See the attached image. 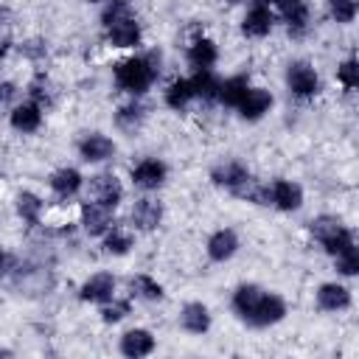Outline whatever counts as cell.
I'll return each instance as SVG.
<instances>
[{"label": "cell", "mask_w": 359, "mask_h": 359, "mask_svg": "<svg viewBox=\"0 0 359 359\" xmlns=\"http://www.w3.org/2000/svg\"><path fill=\"white\" fill-rule=\"evenodd\" d=\"M160 76V53H137V56H126L115 65L112 79L118 84V90H123L132 98H140L151 90V84Z\"/></svg>", "instance_id": "1"}, {"label": "cell", "mask_w": 359, "mask_h": 359, "mask_svg": "<svg viewBox=\"0 0 359 359\" xmlns=\"http://www.w3.org/2000/svg\"><path fill=\"white\" fill-rule=\"evenodd\" d=\"M309 230H311V236L320 241V247H323L331 258L356 244V241H353V233H351L337 216H328V213L311 219V222H309Z\"/></svg>", "instance_id": "2"}, {"label": "cell", "mask_w": 359, "mask_h": 359, "mask_svg": "<svg viewBox=\"0 0 359 359\" xmlns=\"http://www.w3.org/2000/svg\"><path fill=\"white\" fill-rule=\"evenodd\" d=\"M84 188H87V199H93V202H98L109 210H115L123 202V182L115 174L101 171V174L84 180Z\"/></svg>", "instance_id": "3"}, {"label": "cell", "mask_w": 359, "mask_h": 359, "mask_svg": "<svg viewBox=\"0 0 359 359\" xmlns=\"http://www.w3.org/2000/svg\"><path fill=\"white\" fill-rule=\"evenodd\" d=\"M283 317H286V300H283L280 294L264 289V294H261V300L255 303V309L244 317V325H250V328H272V325H278Z\"/></svg>", "instance_id": "4"}, {"label": "cell", "mask_w": 359, "mask_h": 359, "mask_svg": "<svg viewBox=\"0 0 359 359\" xmlns=\"http://www.w3.org/2000/svg\"><path fill=\"white\" fill-rule=\"evenodd\" d=\"M129 180H132L135 188H140V191H146V194H149V191H157V188H163L165 180H168V165H165V160H160V157H143V160H137V163L132 165Z\"/></svg>", "instance_id": "5"}, {"label": "cell", "mask_w": 359, "mask_h": 359, "mask_svg": "<svg viewBox=\"0 0 359 359\" xmlns=\"http://www.w3.org/2000/svg\"><path fill=\"white\" fill-rule=\"evenodd\" d=\"M266 205H272L280 213H294L303 208V188L294 180H272L266 182Z\"/></svg>", "instance_id": "6"}, {"label": "cell", "mask_w": 359, "mask_h": 359, "mask_svg": "<svg viewBox=\"0 0 359 359\" xmlns=\"http://www.w3.org/2000/svg\"><path fill=\"white\" fill-rule=\"evenodd\" d=\"M286 90L294 98H314L320 93V76L309 62H289L286 67Z\"/></svg>", "instance_id": "7"}, {"label": "cell", "mask_w": 359, "mask_h": 359, "mask_svg": "<svg viewBox=\"0 0 359 359\" xmlns=\"http://www.w3.org/2000/svg\"><path fill=\"white\" fill-rule=\"evenodd\" d=\"M104 34H107V42L112 48H121V50H132V48H137L143 42V28H140L135 11L121 17V20H115V22H109V25H104Z\"/></svg>", "instance_id": "8"}, {"label": "cell", "mask_w": 359, "mask_h": 359, "mask_svg": "<svg viewBox=\"0 0 359 359\" xmlns=\"http://www.w3.org/2000/svg\"><path fill=\"white\" fill-rule=\"evenodd\" d=\"M76 149H79V157H81L84 163H90V165L107 163V160H112L115 151H118L115 140H112L109 135H104V132H87V135L79 140Z\"/></svg>", "instance_id": "9"}, {"label": "cell", "mask_w": 359, "mask_h": 359, "mask_svg": "<svg viewBox=\"0 0 359 359\" xmlns=\"http://www.w3.org/2000/svg\"><path fill=\"white\" fill-rule=\"evenodd\" d=\"M112 213H115V210H109V208H104V205L87 199V202H81V208H79V224H81V230H84L87 236L101 238V236L115 224V216H112Z\"/></svg>", "instance_id": "10"}, {"label": "cell", "mask_w": 359, "mask_h": 359, "mask_svg": "<svg viewBox=\"0 0 359 359\" xmlns=\"http://www.w3.org/2000/svg\"><path fill=\"white\" fill-rule=\"evenodd\" d=\"M163 222V205L151 196H140L135 199L132 210H129V227L132 230H140V233H151L157 230Z\"/></svg>", "instance_id": "11"}, {"label": "cell", "mask_w": 359, "mask_h": 359, "mask_svg": "<svg viewBox=\"0 0 359 359\" xmlns=\"http://www.w3.org/2000/svg\"><path fill=\"white\" fill-rule=\"evenodd\" d=\"M275 28V11L272 6H261V3H252L247 8V14L241 17V34L250 36V39H264L269 36Z\"/></svg>", "instance_id": "12"}, {"label": "cell", "mask_w": 359, "mask_h": 359, "mask_svg": "<svg viewBox=\"0 0 359 359\" xmlns=\"http://www.w3.org/2000/svg\"><path fill=\"white\" fill-rule=\"evenodd\" d=\"M272 104H275V98H272L269 90H264V87H252V84H250L247 93H244V98L238 101L236 112H238L241 121L255 123V121H261V118L272 109Z\"/></svg>", "instance_id": "13"}, {"label": "cell", "mask_w": 359, "mask_h": 359, "mask_svg": "<svg viewBox=\"0 0 359 359\" xmlns=\"http://www.w3.org/2000/svg\"><path fill=\"white\" fill-rule=\"evenodd\" d=\"M238 247H241V241H238V233H236L233 227H219V230H213V233L208 236V241H205V252H208V258H210L213 264L230 261V258L238 252Z\"/></svg>", "instance_id": "14"}, {"label": "cell", "mask_w": 359, "mask_h": 359, "mask_svg": "<svg viewBox=\"0 0 359 359\" xmlns=\"http://www.w3.org/2000/svg\"><path fill=\"white\" fill-rule=\"evenodd\" d=\"M115 289H118V280H115L112 272H95V275H90V278L79 286V297H81L84 303L101 306V303H107V300L115 297Z\"/></svg>", "instance_id": "15"}, {"label": "cell", "mask_w": 359, "mask_h": 359, "mask_svg": "<svg viewBox=\"0 0 359 359\" xmlns=\"http://www.w3.org/2000/svg\"><path fill=\"white\" fill-rule=\"evenodd\" d=\"M210 325H213V314H210V309L202 300H191V303H185L180 309V328L185 334L202 337V334L210 331Z\"/></svg>", "instance_id": "16"}, {"label": "cell", "mask_w": 359, "mask_h": 359, "mask_svg": "<svg viewBox=\"0 0 359 359\" xmlns=\"http://www.w3.org/2000/svg\"><path fill=\"white\" fill-rule=\"evenodd\" d=\"M154 348H157V339H154V334H151L149 328H140V325H135V328H126V331L121 334V342H118V351H121L123 356H129V359H140V356H149Z\"/></svg>", "instance_id": "17"}, {"label": "cell", "mask_w": 359, "mask_h": 359, "mask_svg": "<svg viewBox=\"0 0 359 359\" xmlns=\"http://www.w3.org/2000/svg\"><path fill=\"white\" fill-rule=\"evenodd\" d=\"M42 118H45V109L39 104H34L31 98L22 101V104H14L11 112H8V123L20 135H34L42 126Z\"/></svg>", "instance_id": "18"}, {"label": "cell", "mask_w": 359, "mask_h": 359, "mask_svg": "<svg viewBox=\"0 0 359 359\" xmlns=\"http://www.w3.org/2000/svg\"><path fill=\"white\" fill-rule=\"evenodd\" d=\"M48 185H50V191H53L59 199H73V196L81 194V188H84V177H81L79 168H73V165H62V168H56V171L50 174Z\"/></svg>", "instance_id": "19"}, {"label": "cell", "mask_w": 359, "mask_h": 359, "mask_svg": "<svg viewBox=\"0 0 359 359\" xmlns=\"http://www.w3.org/2000/svg\"><path fill=\"white\" fill-rule=\"evenodd\" d=\"M314 297H317V306L323 311H345V309H351V289L345 283H337V280L320 283Z\"/></svg>", "instance_id": "20"}, {"label": "cell", "mask_w": 359, "mask_h": 359, "mask_svg": "<svg viewBox=\"0 0 359 359\" xmlns=\"http://www.w3.org/2000/svg\"><path fill=\"white\" fill-rule=\"evenodd\" d=\"M188 65L194 70H213V65L219 62V48L210 36H196L191 45H188V53H185Z\"/></svg>", "instance_id": "21"}, {"label": "cell", "mask_w": 359, "mask_h": 359, "mask_svg": "<svg viewBox=\"0 0 359 359\" xmlns=\"http://www.w3.org/2000/svg\"><path fill=\"white\" fill-rule=\"evenodd\" d=\"M289 34H303L309 28V0H278L275 3Z\"/></svg>", "instance_id": "22"}, {"label": "cell", "mask_w": 359, "mask_h": 359, "mask_svg": "<svg viewBox=\"0 0 359 359\" xmlns=\"http://www.w3.org/2000/svg\"><path fill=\"white\" fill-rule=\"evenodd\" d=\"M250 87V79L247 76H227V79H219V90H216V101L224 104V107H238V101L244 98Z\"/></svg>", "instance_id": "23"}, {"label": "cell", "mask_w": 359, "mask_h": 359, "mask_svg": "<svg viewBox=\"0 0 359 359\" xmlns=\"http://www.w3.org/2000/svg\"><path fill=\"white\" fill-rule=\"evenodd\" d=\"M101 247H104V252H107V255L121 258V255H129V250L135 247V238H132V233H129V230H123V227L112 224V227L101 236Z\"/></svg>", "instance_id": "24"}, {"label": "cell", "mask_w": 359, "mask_h": 359, "mask_svg": "<svg viewBox=\"0 0 359 359\" xmlns=\"http://www.w3.org/2000/svg\"><path fill=\"white\" fill-rule=\"evenodd\" d=\"M14 205H17V216L25 222V224H39V219H42V210H45V202H42V196H36L34 191H20L17 194V199H14Z\"/></svg>", "instance_id": "25"}, {"label": "cell", "mask_w": 359, "mask_h": 359, "mask_svg": "<svg viewBox=\"0 0 359 359\" xmlns=\"http://www.w3.org/2000/svg\"><path fill=\"white\" fill-rule=\"evenodd\" d=\"M163 101L165 107L171 109H185L191 101H194V87H191V79H174L165 90H163Z\"/></svg>", "instance_id": "26"}, {"label": "cell", "mask_w": 359, "mask_h": 359, "mask_svg": "<svg viewBox=\"0 0 359 359\" xmlns=\"http://www.w3.org/2000/svg\"><path fill=\"white\" fill-rule=\"evenodd\" d=\"M129 289H132V297H140V300H149V303H154V300H163V297H165L163 283H160L157 278L146 275V272L135 275V278L129 280Z\"/></svg>", "instance_id": "27"}, {"label": "cell", "mask_w": 359, "mask_h": 359, "mask_svg": "<svg viewBox=\"0 0 359 359\" xmlns=\"http://www.w3.org/2000/svg\"><path fill=\"white\" fill-rule=\"evenodd\" d=\"M191 79V87H194V101H216V90H219V79L213 76V70H194Z\"/></svg>", "instance_id": "28"}, {"label": "cell", "mask_w": 359, "mask_h": 359, "mask_svg": "<svg viewBox=\"0 0 359 359\" xmlns=\"http://www.w3.org/2000/svg\"><path fill=\"white\" fill-rule=\"evenodd\" d=\"M143 121H146V109H143V104H140L137 98H132L129 104H123V107L115 112V123H118V129H123V132H137Z\"/></svg>", "instance_id": "29"}, {"label": "cell", "mask_w": 359, "mask_h": 359, "mask_svg": "<svg viewBox=\"0 0 359 359\" xmlns=\"http://www.w3.org/2000/svg\"><path fill=\"white\" fill-rule=\"evenodd\" d=\"M129 311H132V303L129 300H123V297H112V300H107V303H101V320L107 323V325H115V323H121V320H126L129 317Z\"/></svg>", "instance_id": "30"}, {"label": "cell", "mask_w": 359, "mask_h": 359, "mask_svg": "<svg viewBox=\"0 0 359 359\" xmlns=\"http://www.w3.org/2000/svg\"><path fill=\"white\" fill-rule=\"evenodd\" d=\"M328 14L334 22L348 25L356 20V0H328Z\"/></svg>", "instance_id": "31"}, {"label": "cell", "mask_w": 359, "mask_h": 359, "mask_svg": "<svg viewBox=\"0 0 359 359\" xmlns=\"http://www.w3.org/2000/svg\"><path fill=\"white\" fill-rule=\"evenodd\" d=\"M334 264H337V272L342 278H353L359 272V252H356V244L342 250L339 255H334Z\"/></svg>", "instance_id": "32"}, {"label": "cell", "mask_w": 359, "mask_h": 359, "mask_svg": "<svg viewBox=\"0 0 359 359\" xmlns=\"http://www.w3.org/2000/svg\"><path fill=\"white\" fill-rule=\"evenodd\" d=\"M337 81H339L345 90H356V87H359V65H356L353 56L345 59V62L337 67Z\"/></svg>", "instance_id": "33"}, {"label": "cell", "mask_w": 359, "mask_h": 359, "mask_svg": "<svg viewBox=\"0 0 359 359\" xmlns=\"http://www.w3.org/2000/svg\"><path fill=\"white\" fill-rule=\"evenodd\" d=\"M132 14V3L129 0H107L104 3V11H101V25H109L121 17Z\"/></svg>", "instance_id": "34"}, {"label": "cell", "mask_w": 359, "mask_h": 359, "mask_svg": "<svg viewBox=\"0 0 359 359\" xmlns=\"http://www.w3.org/2000/svg\"><path fill=\"white\" fill-rule=\"evenodd\" d=\"M28 98H31L34 104H39L42 109H48V107H50V87H48V81H45V79H36V81L28 87Z\"/></svg>", "instance_id": "35"}, {"label": "cell", "mask_w": 359, "mask_h": 359, "mask_svg": "<svg viewBox=\"0 0 359 359\" xmlns=\"http://www.w3.org/2000/svg\"><path fill=\"white\" fill-rule=\"evenodd\" d=\"M17 98V87L11 81H0V107L3 104H11Z\"/></svg>", "instance_id": "36"}, {"label": "cell", "mask_w": 359, "mask_h": 359, "mask_svg": "<svg viewBox=\"0 0 359 359\" xmlns=\"http://www.w3.org/2000/svg\"><path fill=\"white\" fill-rule=\"evenodd\" d=\"M3 272H6V252L0 250V275H3Z\"/></svg>", "instance_id": "37"}, {"label": "cell", "mask_w": 359, "mask_h": 359, "mask_svg": "<svg viewBox=\"0 0 359 359\" xmlns=\"http://www.w3.org/2000/svg\"><path fill=\"white\" fill-rule=\"evenodd\" d=\"M255 3H261V6H275L278 0H255Z\"/></svg>", "instance_id": "38"}, {"label": "cell", "mask_w": 359, "mask_h": 359, "mask_svg": "<svg viewBox=\"0 0 359 359\" xmlns=\"http://www.w3.org/2000/svg\"><path fill=\"white\" fill-rule=\"evenodd\" d=\"M8 353H11V351H6V348H0V356H8Z\"/></svg>", "instance_id": "39"}, {"label": "cell", "mask_w": 359, "mask_h": 359, "mask_svg": "<svg viewBox=\"0 0 359 359\" xmlns=\"http://www.w3.org/2000/svg\"><path fill=\"white\" fill-rule=\"evenodd\" d=\"M81 3H104V0H81Z\"/></svg>", "instance_id": "40"}, {"label": "cell", "mask_w": 359, "mask_h": 359, "mask_svg": "<svg viewBox=\"0 0 359 359\" xmlns=\"http://www.w3.org/2000/svg\"><path fill=\"white\" fill-rule=\"evenodd\" d=\"M224 3H233L236 6V3H244V0H224Z\"/></svg>", "instance_id": "41"}]
</instances>
